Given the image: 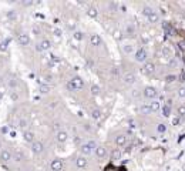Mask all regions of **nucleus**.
Instances as JSON below:
<instances>
[{"mask_svg": "<svg viewBox=\"0 0 185 171\" xmlns=\"http://www.w3.org/2000/svg\"><path fill=\"white\" fill-rule=\"evenodd\" d=\"M0 158L3 160V161H7V160L10 158V154L7 153V151H2V153H0Z\"/></svg>", "mask_w": 185, "mask_h": 171, "instance_id": "nucleus-1", "label": "nucleus"}, {"mask_svg": "<svg viewBox=\"0 0 185 171\" xmlns=\"http://www.w3.org/2000/svg\"><path fill=\"white\" fill-rule=\"evenodd\" d=\"M40 150H41V144H36V146H34V151H37V153H39Z\"/></svg>", "mask_w": 185, "mask_h": 171, "instance_id": "nucleus-2", "label": "nucleus"}, {"mask_svg": "<svg viewBox=\"0 0 185 171\" xmlns=\"http://www.w3.org/2000/svg\"><path fill=\"white\" fill-rule=\"evenodd\" d=\"M20 41H22V43H27V37H26V36L20 37Z\"/></svg>", "mask_w": 185, "mask_h": 171, "instance_id": "nucleus-3", "label": "nucleus"}]
</instances>
